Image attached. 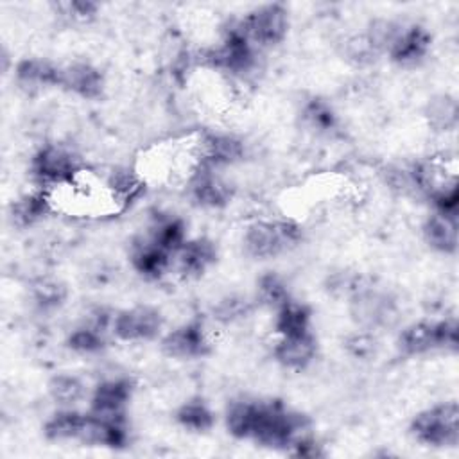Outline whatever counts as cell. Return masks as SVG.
<instances>
[{
  "label": "cell",
  "mask_w": 459,
  "mask_h": 459,
  "mask_svg": "<svg viewBox=\"0 0 459 459\" xmlns=\"http://www.w3.org/2000/svg\"><path fill=\"white\" fill-rule=\"evenodd\" d=\"M307 425L308 421L303 414L287 409L280 402H255L249 439L271 448H290L303 436Z\"/></svg>",
  "instance_id": "obj_1"
},
{
  "label": "cell",
  "mask_w": 459,
  "mask_h": 459,
  "mask_svg": "<svg viewBox=\"0 0 459 459\" xmlns=\"http://www.w3.org/2000/svg\"><path fill=\"white\" fill-rule=\"evenodd\" d=\"M301 240V230L292 221H256L244 233V249L249 256L264 260L278 256Z\"/></svg>",
  "instance_id": "obj_2"
},
{
  "label": "cell",
  "mask_w": 459,
  "mask_h": 459,
  "mask_svg": "<svg viewBox=\"0 0 459 459\" xmlns=\"http://www.w3.org/2000/svg\"><path fill=\"white\" fill-rule=\"evenodd\" d=\"M416 441L429 446H455L459 443V407L455 402L437 403L421 411L411 423Z\"/></svg>",
  "instance_id": "obj_3"
},
{
  "label": "cell",
  "mask_w": 459,
  "mask_h": 459,
  "mask_svg": "<svg viewBox=\"0 0 459 459\" xmlns=\"http://www.w3.org/2000/svg\"><path fill=\"white\" fill-rule=\"evenodd\" d=\"M240 32L258 50L278 45L289 29V13L283 4H264L237 22Z\"/></svg>",
  "instance_id": "obj_4"
},
{
  "label": "cell",
  "mask_w": 459,
  "mask_h": 459,
  "mask_svg": "<svg viewBox=\"0 0 459 459\" xmlns=\"http://www.w3.org/2000/svg\"><path fill=\"white\" fill-rule=\"evenodd\" d=\"M457 321H418L405 326L398 337V348L405 355H420L436 348L457 350Z\"/></svg>",
  "instance_id": "obj_5"
},
{
  "label": "cell",
  "mask_w": 459,
  "mask_h": 459,
  "mask_svg": "<svg viewBox=\"0 0 459 459\" xmlns=\"http://www.w3.org/2000/svg\"><path fill=\"white\" fill-rule=\"evenodd\" d=\"M81 172L79 160L61 145L41 147L30 161V174L43 186H68Z\"/></svg>",
  "instance_id": "obj_6"
},
{
  "label": "cell",
  "mask_w": 459,
  "mask_h": 459,
  "mask_svg": "<svg viewBox=\"0 0 459 459\" xmlns=\"http://www.w3.org/2000/svg\"><path fill=\"white\" fill-rule=\"evenodd\" d=\"M206 59L212 66L228 74H247L256 63V48L235 23L226 30L222 41L206 56Z\"/></svg>",
  "instance_id": "obj_7"
},
{
  "label": "cell",
  "mask_w": 459,
  "mask_h": 459,
  "mask_svg": "<svg viewBox=\"0 0 459 459\" xmlns=\"http://www.w3.org/2000/svg\"><path fill=\"white\" fill-rule=\"evenodd\" d=\"M163 317L156 308L134 307L122 310L111 319V330L120 341H151L160 335Z\"/></svg>",
  "instance_id": "obj_8"
},
{
  "label": "cell",
  "mask_w": 459,
  "mask_h": 459,
  "mask_svg": "<svg viewBox=\"0 0 459 459\" xmlns=\"http://www.w3.org/2000/svg\"><path fill=\"white\" fill-rule=\"evenodd\" d=\"M208 333L199 321H190L169 332L161 339V350L176 359H197L210 351Z\"/></svg>",
  "instance_id": "obj_9"
},
{
  "label": "cell",
  "mask_w": 459,
  "mask_h": 459,
  "mask_svg": "<svg viewBox=\"0 0 459 459\" xmlns=\"http://www.w3.org/2000/svg\"><path fill=\"white\" fill-rule=\"evenodd\" d=\"M133 394V384L127 378H109L100 382L90 400V412L108 418H124V409Z\"/></svg>",
  "instance_id": "obj_10"
},
{
  "label": "cell",
  "mask_w": 459,
  "mask_h": 459,
  "mask_svg": "<svg viewBox=\"0 0 459 459\" xmlns=\"http://www.w3.org/2000/svg\"><path fill=\"white\" fill-rule=\"evenodd\" d=\"M190 194L194 201L206 208H221L231 199L230 185L215 174V169L195 167L190 176Z\"/></svg>",
  "instance_id": "obj_11"
},
{
  "label": "cell",
  "mask_w": 459,
  "mask_h": 459,
  "mask_svg": "<svg viewBox=\"0 0 459 459\" xmlns=\"http://www.w3.org/2000/svg\"><path fill=\"white\" fill-rule=\"evenodd\" d=\"M316 351H317V341L314 333L305 332V333L278 337L273 355L283 368L303 369L316 359Z\"/></svg>",
  "instance_id": "obj_12"
},
{
  "label": "cell",
  "mask_w": 459,
  "mask_h": 459,
  "mask_svg": "<svg viewBox=\"0 0 459 459\" xmlns=\"http://www.w3.org/2000/svg\"><path fill=\"white\" fill-rule=\"evenodd\" d=\"M430 34L420 25H403L396 41L389 48V57L403 66L420 63L430 50Z\"/></svg>",
  "instance_id": "obj_13"
},
{
  "label": "cell",
  "mask_w": 459,
  "mask_h": 459,
  "mask_svg": "<svg viewBox=\"0 0 459 459\" xmlns=\"http://www.w3.org/2000/svg\"><path fill=\"white\" fill-rule=\"evenodd\" d=\"M63 88L82 99H99L104 91L102 72L90 63H74L63 68Z\"/></svg>",
  "instance_id": "obj_14"
},
{
  "label": "cell",
  "mask_w": 459,
  "mask_h": 459,
  "mask_svg": "<svg viewBox=\"0 0 459 459\" xmlns=\"http://www.w3.org/2000/svg\"><path fill=\"white\" fill-rule=\"evenodd\" d=\"M353 316L364 326L387 325L394 317V305L384 294L359 289L353 298Z\"/></svg>",
  "instance_id": "obj_15"
},
{
  "label": "cell",
  "mask_w": 459,
  "mask_h": 459,
  "mask_svg": "<svg viewBox=\"0 0 459 459\" xmlns=\"http://www.w3.org/2000/svg\"><path fill=\"white\" fill-rule=\"evenodd\" d=\"M16 79L23 86L47 88L63 86V68L39 57H27L16 65Z\"/></svg>",
  "instance_id": "obj_16"
},
{
  "label": "cell",
  "mask_w": 459,
  "mask_h": 459,
  "mask_svg": "<svg viewBox=\"0 0 459 459\" xmlns=\"http://www.w3.org/2000/svg\"><path fill=\"white\" fill-rule=\"evenodd\" d=\"M176 255L179 271L185 276H199L215 262L217 249L208 238H194L186 240Z\"/></svg>",
  "instance_id": "obj_17"
},
{
  "label": "cell",
  "mask_w": 459,
  "mask_h": 459,
  "mask_svg": "<svg viewBox=\"0 0 459 459\" xmlns=\"http://www.w3.org/2000/svg\"><path fill=\"white\" fill-rule=\"evenodd\" d=\"M131 264L145 278H160L170 265V253L161 249L151 238L142 240L133 246Z\"/></svg>",
  "instance_id": "obj_18"
},
{
  "label": "cell",
  "mask_w": 459,
  "mask_h": 459,
  "mask_svg": "<svg viewBox=\"0 0 459 459\" xmlns=\"http://www.w3.org/2000/svg\"><path fill=\"white\" fill-rule=\"evenodd\" d=\"M423 237L427 244L441 253L457 251V219L434 213L423 224Z\"/></svg>",
  "instance_id": "obj_19"
},
{
  "label": "cell",
  "mask_w": 459,
  "mask_h": 459,
  "mask_svg": "<svg viewBox=\"0 0 459 459\" xmlns=\"http://www.w3.org/2000/svg\"><path fill=\"white\" fill-rule=\"evenodd\" d=\"M52 210V199L47 190L27 194L11 206V219L16 226H30Z\"/></svg>",
  "instance_id": "obj_20"
},
{
  "label": "cell",
  "mask_w": 459,
  "mask_h": 459,
  "mask_svg": "<svg viewBox=\"0 0 459 459\" xmlns=\"http://www.w3.org/2000/svg\"><path fill=\"white\" fill-rule=\"evenodd\" d=\"M274 330L278 337L310 332V310L305 305L289 299L276 310Z\"/></svg>",
  "instance_id": "obj_21"
},
{
  "label": "cell",
  "mask_w": 459,
  "mask_h": 459,
  "mask_svg": "<svg viewBox=\"0 0 459 459\" xmlns=\"http://www.w3.org/2000/svg\"><path fill=\"white\" fill-rule=\"evenodd\" d=\"M86 414L77 412L70 407H65L63 411L56 412L47 423H45V436L54 441L63 439H79L82 425H84Z\"/></svg>",
  "instance_id": "obj_22"
},
{
  "label": "cell",
  "mask_w": 459,
  "mask_h": 459,
  "mask_svg": "<svg viewBox=\"0 0 459 459\" xmlns=\"http://www.w3.org/2000/svg\"><path fill=\"white\" fill-rule=\"evenodd\" d=\"M427 120L434 131H454L459 120V108L455 97L448 93L434 97L427 106Z\"/></svg>",
  "instance_id": "obj_23"
},
{
  "label": "cell",
  "mask_w": 459,
  "mask_h": 459,
  "mask_svg": "<svg viewBox=\"0 0 459 459\" xmlns=\"http://www.w3.org/2000/svg\"><path fill=\"white\" fill-rule=\"evenodd\" d=\"M48 394L63 407H72L84 396V384L68 373H59L48 382Z\"/></svg>",
  "instance_id": "obj_24"
},
{
  "label": "cell",
  "mask_w": 459,
  "mask_h": 459,
  "mask_svg": "<svg viewBox=\"0 0 459 459\" xmlns=\"http://www.w3.org/2000/svg\"><path fill=\"white\" fill-rule=\"evenodd\" d=\"M151 240L170 255H176L186 242L185 224L179 219L160 221L151 233Z\"/></svg>",
  "instance_id": "obj_25"
},
{
  "label": "cell",
  "mask_w": 459,
  "mask_h": 459,
  "mask_svg": "<svg viewBox=\"0 0 459 459\" xmlns=\"http://www.w3.org/2000/svg\"><path fill=\"white\" fill-rule=\"evenodd\" d=\"M176 418L185 429L194 430V432H204V430L212 429V425L215 421L213 412L210 411V407L206 403L199 402V400H192V402L183 403L178 409Z\"/></svg>",
  "instance_id": "obj_26"
},
{
  "label": "cell",
  "mask_w": 459,
  "mask_h": 459,
  "mask_svg": "<svg viewBox=\"0 0 459 459\" xmlns=\"http://www.w3.org/2000/svg\"><path fill=\"white\" fill-rule=\"evenodd\" d=\"M142 188H143L142 179L133 170L113 172L108 181V190L111 192V199L122 204H127L134 197H138Z\"/></svg>",
  "instance_id": "obj_27"
},
{
  "label": "cell",
  "mask_w": 459,
  "mask_h": 459,
  "mask_svg": "<svg viewBox=\"0 0 459 459\" xmlns=\"http://www.w3.org/2000/svg\"><path fill=\"white\" fill-rule=\"evenodd\" d=\"M256 298L262 305L274 308V310H278L281 305H285L290 299L285 281L278 274H273V273H267L258 280Z\"/></svg>",
  "instance_id": "obj_28"
},
{
  "label": "cell",
  "mask_w": 459,
  "mask_h": 459,
  "mask_svg": "<svg viewBox=\"0 0 459 459\" xmlns=\"http://www.w3.org/2000/svg\"><path fill=\"white\" fill-rule=\"evenodd\" d=\"M303 120L317 133H330L337 127V117L333 109L321 99H312L303 108Z\"/></svg>",
  "instance_id": "obj_29"
},
{
  "label": "cell",
  "mask_w": 459,
  "mask_h": 459,
  "mask_svg": "<svg viewBox=\"0 0 459 459\" xmlns=\"http://www.w3.org/2000/svg\"><path fill=\"white\" fill-rule=\"evenodd\" d=\"M255 416V402H235L226 412V427L235 437L249 439Z\"/></svg>",
  "instance_id": "obj_30"
},
{
  "label": "cell",
  "mask_w": 459,
  "mask_h": 459,
  "mask_svg": "<svg viewBox=\"0 0 459 459\" xmlns=\"http://www.w3.org/2000/svg\"><path fill=\"white\" fill-rule=\"evenodd\" d=\"M32 296L43 308H56L66 298V287L54 278H39L32 285Z\"/></svg>",
  "instance_id": "obj_31"
},
{
  "label": "cell",
  "mask_w": 459,
  "mask_h": 459,
  "mask_svg": "<svg viewBox=\"0 0 459 459\" xmlns=\"http://www.w3.org/2000/svg\"><path fill=\"white\" fill-rule=\"evenodd\" d=\"M68 346L77 353H95L104 348V330L93 325L81 326L70 333Z\"/></svg>",
  "instance_id": "obj_32"
},
{
  "label": "cell",
  "mask_w": 459,
  "mask_h": 459,
  "mask_svg": "<svg viewBox=\"0 0 459 459\" xmlns=\"http://www.w3.org/2000/svg\"><path fill=\"white\" fill-rule=\"evenodd\" d=\"M251 312V303L242 298V296H226L222 298L215 307H213V317L219 323L230 325V323H237L244 317H247V314Z\"/></svg>",
  "instance_id": "obj_33"
},
{
  "label": "cell",
  "mask_w": 459,
  "mask_h": 459,
  "mask_svg": "<svg viewBox=\"0 0 459 459\" xmlns=\"http://www.w3.org/2000/svg\"><path fill=\"white\" fill-rule=\"evenodd\" d=\"M57 9L63 13V16H66L72 22H81L86 23L90 20L95 18L99 5L88 0H72V2H63L57 4Z\"/></svg>",
  "instance_id": "obj_34"
},
{
  "label": "cell",
  "mask_w": 459,
  "mask_h": 459,
  "mask_svg": "<svg viewBox=\"0 0 459 459\" xmlns=\"http://www.w3.org/2000/svg\"><path fill=\"white\" fill-rule=\"evenodd\" d=\"M375 341L368 335V333H357L348 341V350L355 355V357H368L373 351Z\"/></svg>",
  "instance_id": "obj_35"
}]
</instances>
